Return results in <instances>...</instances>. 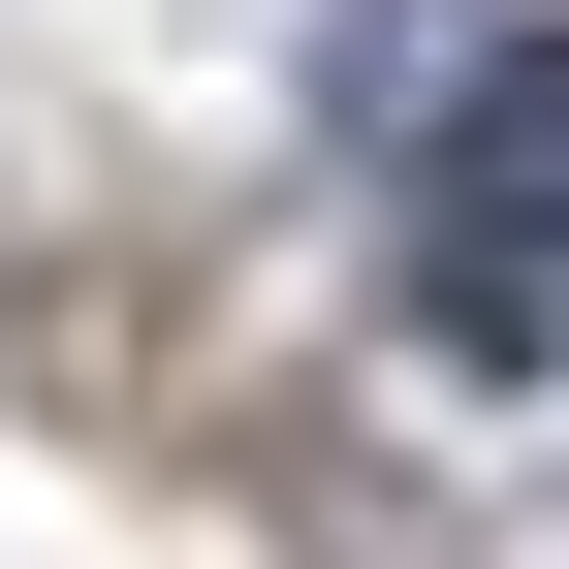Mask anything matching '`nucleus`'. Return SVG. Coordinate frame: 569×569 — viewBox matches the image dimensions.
<instances>
[{
    "label": "nucleus",
    "instance_id": "obj_1",
    "mask_svg": "<svg viewBox=\"0 0 569 569\" xmlns=\"http://www.w3.org/2000/svg\"><path fill=\"white\" fill-rule=\"evenodd\" d=\"M411 317H443V348H569V32H507V96H443Z\"/></svg>",
    "mask_w": 569,
    "mask_h": 569
}]
</instances>
